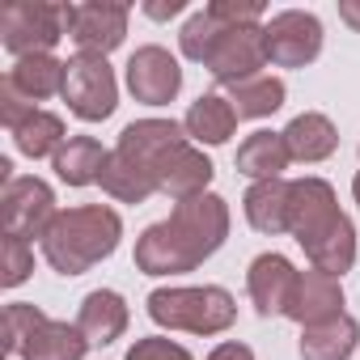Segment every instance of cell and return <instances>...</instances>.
I'll return each mask as SVG.
<instances>
[{
  "instance_id": "cell-1",
  "label": "cell",
  "mask_w": 360,
  "mask_h": 360,
  "mask_svg": "<svg viewBox=\"0 0 360 360\" xmlns=\"http://www.w3.org/2000/svg\"><path fill=\"white\" fill-rule=\"evenodd\" d=\"M123 238V217L106 204H81V208H60V217L51 221L43 246V259L51 263V271L60 276H85L89 267H98L102 259H110L119 250Z\"/></svg>"
},
{
  "instance_id": "cell-2",
  "label": "cell",
  "mask_w": 360,
  "mask_h": 360,
  "mask_svg": "<svg viewBox=\"0 0 360 360\" xmlns=\"http://www.w3.org/2000/svg\"><path fill=\"white\" fill-rule=\"evenodd\" d=\"M148 318L161 330L225 335L238 322V301L221 284H169L148 292Z\"/></svg>"
},
{
  "instance_id": "cell-3",
  "label": "cell",
  "mask_w": 360,
  "mask_h": 360,
  "mask_svg": "<svg viewBox=\"0 0 360 360\" xmlns=\"http://www.w3.org/2000/svg\"><path fill=\"white\" fill-rule=\"evenodd\" d=\"M60 39H68V5H60V0H22L0 18V43L13 60L56 56Z\"/></svg>"
},
{
  "instance_id": "cell-4",
  "label": "cell",
  "mask_w": 360,
  "mask_h": 360,
  "mask_svg": "<svg viewBox=\"0 0 360 360\" xmlns=\"http://www.w3.org/2000/svg\"><path fill=\"white\" fill-rule=\"evenodd\" d=\"M64 102L81 123H102L119 106V81L115 68L102 56H72L64 77Z\"/></svg>"
},
{
  "instance_id": "cell-5",
  "label": "cell",
  "mask_w": 360,
  "mask_h": 360,
  "mask_svg": "<svg viewBox=\"0 0 360 360\" xmlns=\"http://www.w3.org/2000/svg\"><path fill=\"white\" fill-rule=\"evenodd\" d=\"M263 47L271 68H305L322 56V22L305 9H280L263 22Z\"/></svg>"
},
{
  "instance_id": "cell-6",
  "label": "cell",
  "mask_w": 360,
  "mask_h": 360,
  "mask_svg": "<svg viewBox=\"0 0 360 360\" xmlns=\"http://www.w3.org/2000/svg\"><path fill=\"white\" fill-rule=\"evenodd\" d=\"M131 22V5L123 0H81L68 5V39L77 43V56H110L123 47Z\"/></svg>"
},
{
  "instance_id": "cell-7",
  "label": "cell",
  "mask_w": 360,
  "mask_h": 360,
  "mask_svg": "<svg viewBox=\"0 0 360 360\" xmlns=\"http://www.w3.org/2000/svg\"><path fill=\"white\" fill-rule=\"evenodd\" d=\"M0 204H5V233L30 238V242H43L51 221L60 217L51 183H43L34 174H13L5 183V200Z\"/></svg>"
},
{
  "instance_id": "cell-8",
  "label": "cell",
  "mask_w": 360,
  "mask_h": 360,
  "mask_svg": "<svg viewBox=\"0 0 360 360\" xmlns=\"http://www.w3.org/2000/svg\"><path fill=\"white\" fill-rule=\"evenodd\" d=\"M123 81H127V94L144 106H169L183 89V68H178V56H169L165 47L148 43V47H136L127 68H123Z\"/></svg>"
},
{
  "instance_id": "cell-9",
  "label": "cell",
  "mask_w": 360,
  "mask_h": 360,
  "mask_svg": "<svg viewBox=\"0 0 360 360\" xmlns=\"http://www.w3.org/2000/svg\"><path fill=\"white\" fill-rule=\"evenodd\" d=\"M217 85H238L246 77H259L267 68V47H263V26H221V39L204 64Z\"/></svg>"
},
{
  "instance_id": "cell-10",
  "label": "cell",
  "mask_w": 360,
  "mask_h": 360,
  "mask_svg": "<svg viewBox=\"0 0 360 360\" xmlns=\"http://www.w3.org/2000/svg\"><path fill=\"white\" fill-rule=\"evenodd\" d=\"M169 225L183 233V242H187L200 259H212V255L225 246V238H229V204H225L217 191H204V195H195V200L174 204Z\"/></svg>"
},
{
  "instance_id": "cell-11",
  "label": "cell",
  "mask_w": 360,
  "mask_h": 360,
  "mask_svg": "<svg viewBox=\"0 0 360 360\" xmlns=\"http://www.w3.org/2000/svg\"><path fill=\"white\" fill-rule=\"evenodd\" d=\"M339 217H343V208H339L335 187L326 183V178L305 174V178H292V183H288V233L297 238V246L318 238Z\"/></svg>"
},
{
  "instance_id": "cell-12",
  "label": "cell",
  "mask_w": 360,
  "mask_h": 360,
  "mask_svg": "<svg viewBox=\"0 0 360 360\" xmlns=\"http://www.w3.org/2000/svg\"><path fill=\"white\" fill-rule=\"evenodd\" d=\"M200 263L204 259L183 242V233L169 221H157L136 238V271L144 276H183V271H195Z\"/></svg>"
},
{
  "instance_id": "cell-13",
  "label": "cell",
  "mask_w": 360,
  "mask_h": 360,
  "mask_svg": "<svg viewBox=\"0 0 360 360\" xmlns=\"http://www.w3.org/2000/svg\"><path fill=\"white\" fill-rule=\"evenodd\" d=\"M212 174H217V165H212V157L200 148V144H178L161 165H157V191L161 195H169L174 204H183V200H195V195H204L208 187H212Z\"/></svg>"
},
{
  "instance_id": "cell-14",
  "label": "cell",
  "mask_w": 360,
  "mask_h": 360,
  "mask_svg": "<svg viewBox=\"0 0 360 360\" xmlns=\"http://www.w3.org/2000/svg\"><path fill=\"white\" fill-rule=\"evenodd\" d=\"M339 314H347V309H343V284H339V276H326V271H318V267L297 271V288H292V297H288L284 318H292V322L305 330V326L330 322V318H339Z\"/></svg>"
},
{
  "instance_id": "cell-15",
  "label": "cell",
  "mask_w": 360,
  "mask_h": 360,
  "mask_svg": "<svg viewBox=\"0 0 360 360\" xmlns=\"http://www.w3.org/2000/svg\"><path fill=\"white\" fill-rule=\"evenodd\" d=\"M292 288H297V267H292L280 250H267V255L250 259V267H246V292H250V305H255L263 318L284 314Z\"/></svg>"
},
{
  "instance_id": "cell-16",
  "label": "cell",
  "mask_w": 360,
  "mask_h": 360,
  "mask_svg": "<svg viewBox=\"0 0 360 360\" xmlns=\"http://www.w3.org/2000/svg\"><path fill=\"white\" fill-rule=\"evenodd\" d=\"M178 144H187V127L183 123H174V119H136L119 131V153H127L131 161H140L144 169H153L157 178V165L178 148Z\"/></svg>"
},
{
  "instance_id": "cell-17",
  "label": "cell",
  "mask_w": 360,
  "mask_h": 360,
  "mask_svg": "<svg viewBox=\"0 0 360 360\" xmlns=\"http://www.w3.org/2000/svg\"><path fill=\"white\" fill-rule=\"evenodd\" d=\"M127 322H131V309H127V301H123L115 288H94V292H85V301H81V309H77V326H81V335L89 339V347H106V343L123 339V335H127Z\"/></svg>"
},
{
  "instance_id": "cell-18",
  "label": "cell",
  "mask_w": 360,
  "mask_h": 360,
  "mask_svg": "<svg viewBox=\"0 0 360 360\" xmlns=\"http://www.w3.org/2000/svg\"><path fill=\"white\" fill-rule=\"evenodd\" d=\"M183 127H187V140H191V144L217 148V144H229V140H233V131H238V110H233V102L221 98V94H200V98L191 102V110L183 115Z\"/></svg>"
},
{
  "instance_id": "cell-19",
  "label": "cell",
  "mask_w": 360,
  "mask_h": 360,
  "mask_svg": "<svg viewBox=\"0 0 360 360\" xmlns=\"http://www.w3.org/2000/svg\"><path fill=\"white\" fill-rule=\"evenodd\" d=\"M292 165L284 131L259 127L238 144V174H246L250 183H267V178H284V169Z\"/></svg>"
},
{
  "instance_id": "cell-20",
  "label": "cell",
  "mask_w": 360,
  "mask_h": 360,
  "mask_svg": "<svg viewBox=\"0 0 360 360\" xmlns=\"http://www.w3.org/2000/svg\"><path fill=\"white\" fill-rule=\"evenodd\" d=\"M242 212L255 233L280 238L288 233V178H267V183H250L242 195Z\"/></svg>"
},
{
  "instance_id": "cell-21",
  "label": "cell",
  "mask_w": 360,
  "mask_h": 360,
  "mask_svg": "<svg viewBox=\"0 0 360 360\" xmlns=\"http://www.w3.org/2000/svg\"><path fill=\"white\" fill-rule=\"evenodd\" d=\"M284 144H288V157L292 161L318 165V161H326L339 148V131H335V123L322 110H305V115H297L284 127Z\"/></svg>"
},
{
  "instance_id": "cell-22",
  "label": "cell",
  "mask_w": 360,
  "mask_h": 360,
  "mask_svg": "<svg viewBox=\"0 0 360 360\" xmlns=\"http://www.w3.org/2000/svg\"><path fill=\"white\" fill-rule=\"evenodd\" d=\"M301 250H305L309 267H318V271L343 280V271H352V263H356V225H352V217L343 212V217L330 221L318 238H309Z\"/></svg>"
},
{
  "instance_id": "cell-23",
  "label": "cell",
  "mask_w": 360,
  "mask_h": 360,
  "mask_svg": "<svg viewBox=\"0 0 360 360\" xmlns=\"http://www.w3.org/2000/svg\"><path fill=\"white\" fill-rule=\"evenodd\" d=\"M360 347V322L352 314H339L330 322L305 326L301 330V360H352V352Z\"/></svg>"
},
{
  "instance_id": "cell-24",
  "label": "cell",
  "mask_w": 360,
  "mask_h": 360,
  "mask_svg": "<svg viewBox=\"0 0 360 360\" xmlns=\"http://www.w3.org/2000/svg\"><path fill=\"white\" fill-rule=\"evenodd\" d=\"M64 77H68V60L60 56H26V60H13V68L5 72V81L26 94L34 106L47 102V98H64Z\"/></svg>"
},
{
  "instance_id": "cell-25",
  "label": "cell",
  "mask_w": 360,
  "mask_h": 360,
  "mask_svg": "<svg viewBox=\"0 0 360 360\" xmlns=\"http://www.w3.org/2000/svg\"><path fill=\"white\" fill-rule=\"evenodd\" d=\"M106 157L110 148H102L94 136H68V144L51 157V169L64 187H89V183H102Z\"/></svg>"
},
{
  "instance_id": "cell-26",
  "label": "cell",
  "mask_w": 360,
  "mask_h": 360,
  "mask_svg": "<svg viewBox=\"0 0 360 360\" xmlns=\"http://www.w3.org/2000/svg\"><path fill=\"white\" fill-rule=\"evenodd\" d=\"M102 191H106L115 204H144L148 195H157V178H153V169H144V165L131 161L127 153L110 148L106 169H102Z\"/></svg>"
},
{
  "instance_id": "cell-27",
  "label": "cell",
  "mask_w": 360,
  "mask_h": 360,
  "mask_svg": "<svg viewBox=\"0 0 360 360\" xmlns=\"http://www.w3.org/2000/svg\"><path fill=\"white\" fill-rule=\"evenodd\" d=\"M89 356V339L81 335L77 322H60L47 318V326H39V335L22 347V360H85Z\"/></svg>"
},
{
  "instance_id": "cell-28",
  "label": "cell",
  "mask_w": 360,
  "mask_h": 360,
  "mask_svg": "<svg viewBox=\"0 0 360 360\" xmlns=\"http://www.w3.org/2000/svg\"><path fill=\"white\" fill-rule=\"evenodd\" d=\"M225 98L233 102L238 119H267V115H276V110L284 106L288 89H284V81H280V77L259 72V77H246V81L229 85V94H225Z\"/></svg>"
},
{
  "instance_id": "cell-29",
  "label": "cell",
  "mask_w": 360,
  "mask_h": 360,
  "mask_svg": "<svg viewBox=\"0 0 360 360\" xmlns=\"http://www.w3.org/2000/svg\"><path fill=\"white\" fill-rule=\"evenodd\" d=\"M13 144H18L22 157L43 161V157H56V153L68 144V127H64V119H60L56 110H39V115H30V119L13 131Z\"/></svg>"
},
{
  "instance_id": "cell-30",
  "label": "cell",
  "mask_w": 360,
  "mask_h": 360,
  "mask_svg": "<svg viewBox=\"0 0 360 360\" xmlns=\"http://www.w3.org/2000/svg\"><path fill=\"white\" fill-rule=\"evenodd\" d=\"M217 39H221V26L212 22V13H208V9H195V13L183 22V30H178V51H183L187 60H195V64H208Z\"/></svg>"
},
{
  "instance_id": "cell-31",
  "label": "cell",
  "mask_w": 360,
  "mask_h": 360,
  "mask_svg": "<svg viewBox=\"0 0 360 360\" xmlns=\"http://www.w3.org/2000/svg\"><path fill=\"white\" fill-rule=\"evenodd\" d=\"M39 326H47V314L30 301H13L5 309V352L9 356H22V347L39 335Z\"/></svg>"
},
{
  "instance_id": "cell-32",
  "label": "cell",
  "mask_w": 360,
  "mask_h": 360,
  "mask_svg": "<svg viewBox=\"0 0 360 360\" xmlns=\"http://www.w3.org/2000/svg\"><path fill=\"white\" fill-rule=\"evenodd\" d=\"M34 271V242L30 238H18V233H5L0 242V284L5 288H22Z\"/></svg>"
},
{
  "instance_id": "cell-33",
  "label": "cell",
  "mask_w": 360,
  "mask_h": 360,
  "mask_svg": "<svg viewBox=\"0 0 360 360\" xmlns=\"http://www.w3.org/2000/svg\"><path fill=\"white\" fill-rule=\"evenodd\" d=\"M212 13L217 26H263L267 22V5L263 0H212L204 5Z\"/></svg>"
},
{
  "instance_id": "cell-34",
  "label": "cell",
  "mask_w": 360,
  "mask_h": 360,
  "mask_svg": "<svg viewBox=\"0 0 360 360\" xmlns=\"http://www.w3.org/2000/svg\"><path fill=\"white\" fill-rule=\"evenodd\" d=\"M123 360H195V356L183 343L165 339V335H148V339H136Z\"/></svg>"
},
{
  "instance_id": "cell-35",
  "label": "cell",
  "mask_w": 360,
  "mask_h": 360,
  "mask_svg": "<svg viewBox=\"0 0 360 360\" xmlns=\"http://www.w3.org/2000/svg\"><path fill=\"white\" fill-rule=\"evenodd\" d=\"M39 110H43V106H34L26 94H18L9 81H0V123L9 127V136H13V131H18L30 115H39Z\"/></svg>"
},
{
  "instance_id": "cell-36",
  "label": "cell",
  "mask_w": 360,
  "mask_h": 360,
  "mask_svg": "<svg viewBox=\"0 0 360 360\" xmlns=\"http://www.w3.org/2000/svg\"><path fill=\"white\" fill-rule=\"evenodd\" d=\"M208 360H255V352L246 343H238V339H225V343H217L208 352Z\"/></svg>"
},
{
  "instance_id": "cell-37",
  "label": "cell",
  "mask_w": 360,
  "mask_h": 360,
  "mask_svg": "<svg viewBox=\"0 0 360 360\" xmlns=\"http://www.w3.org/2000/svg\"><path fill=\"white\" fill-rule=\"evenodd\" d=\"M183 9H187V0H161V5H157V0H148V5H144V13L153 22H169V18H178Z\"/></svg>"
},
{
  "instance_id": "cell-38",
  "label": "cell",
  "mask_w": 360,
  "mask_h": 360,
  "mask_svg": "<svg viewBox=\"0 0 360 360\" xmlns=\"http://www.w3.org/2000/svg\"><path fill=\"white\" fill-rule=\"evenodd\" d=\"M339 22L360 34V0H339Z\"/></svg>"
},
{
  "instance_id": "cell-39",
  "label": "cell",
  "mask_w": 360,
  "mask_h": 360,
  "mask_svg": "<svg viewBox=\"0 0 360 360\" xmlns=\"http://www.w3.org/2000/svg\"><path fill=\"white\" fill-rule=\"evenodd\" d=\"M352 200L360 204V169H356V178H352Z\"/></svg>"
}]
</instances>
